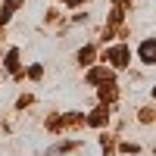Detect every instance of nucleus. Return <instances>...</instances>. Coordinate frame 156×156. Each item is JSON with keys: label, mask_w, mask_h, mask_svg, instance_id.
Listing matches in <instances>:
<instances>
[{"label": "nucleus", "mask_w": 156, "mask_h": 156, "mask_svg": "<svg viewBox=\"0 0 156 156\" xmlns=\"http://www.w3.org/2000/svg\"><path fill=\"white\" fill-rule=\"evenodd\" d=\"M106 59H112L115 69H122L125 62H128V50H125V47H115V50H109V53H106Z\"/></svg>", "instance_id": "f257e3e1"}, {"label": "nucleus", "mask_w": 156, "mask_h": 156, "mask_svg": "<svg viewBox=\"0 0 156 156\" xmlns=\"http://www.w3.org/2000/svg\"><path fill=\"white\" fill-rule=\"evenodd\" d=\"M153 50H156V44L147 37V41L140 44V62H144V66H153Z\"/></svg>", "instance_id": "f03ea898"}]
</instances>
